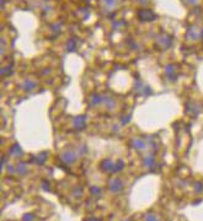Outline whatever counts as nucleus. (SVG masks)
Listing matches in <instances>:
<instances>
[{
  "label": "nucleus",
  "mask_w": 203,
  "mask_h": 221,
  "mask_svg": "<svg viewBox=\"0 0 203 221\" xmlns=\"http://www.w3.org/2000/svg\"><path fill=\"white\" fill-rule=\"evenodd\" d=\"M100 167L102 168L105 172H111V173H116L124 167V162L122 160H118L117 162H112L111 160H104L100 164Z\"/></svg>",
  "instance_id": "1"
},
{
  "label": "nucleus",
  "mask_w": 203,
  "mask_h": 221,
  "mask_svg": "<svg viewBox=\"0 0 203 221\" xmlns=\"http://www.w3.org/2000/svg\"><path fill=\"white\" fill-rule=\"evenodd\" d=\"M108 188H110L111 192L117 193V192H121V190L123 189V183L121 182V179H118V178H113V179H111V180H110Z\"/></svg>",
  "instance_id": "2"
},
{
  "label": "nucleus",
  "mask_w": 203,
  "mask_h": 221,
  "mask_svg": "<svg viewBox=\"0 0 203 221\" xmlns=\"http://www.w3.org/2000/svg\"><path fill=\"white\" fill-rule=\"evenodd\" d=\"M60 158H62V162L69 165V164H73L75 160H76V155L73 151H64L62 155H60Z\"/></svg>",
  "instance_id": "3"
},
{
  "label": "nucleus",
  "mask_w": 203,
  "mask_h": 221,
  "mask_svg": "<svg viewBox=\"0 0 203 221\" xmlns=\"http://www.w3.org/2000/svg\"><path fill=\"white\" fill-rule=\"evenodd\" d=\"M74 127L78 129V130H81V129H84L85 125H86V118L84 116H79L76 118H74V122H73Z\"/></svg>",
  "instance_id": "4"
},
{
  "label": "nucleus",
  "mask_w": 203,
  "mask_h": 221,
  "mask_svg": "<svg viewBox=\"0 0 203 221\" xmlns=\"http://www.w3.org/2000/svg\"><path fill=\"white\" fill-rule=\"evenodd\" d=\"M139 18L143 21H149V20H154L155 15L149 10H142V11H139Z\"/></svg>",
  "instance_id": "5"
},
{
  "label": "nucleus",
  "mask_w": 203,
  "mask_h": 221,
  "mask_svg": "<svg viewBox=\"0 0 203 221\" xmlns=\"http://www.w3.org/2000/svg\"><path fill=\"white\" fill-rule=\"evenodd\" d=\"M166 75H167V77L171 80V81H175V80L177 79V74L175 73L174 65H167L166 66Z\"/></svg>",
  "instance_id": "6"
},
{
  "label": "nucleus",
  "mask_w": 203,
  "mask_h": 221,
  "mask_svg": "<svg viewBox=\"0 0 203 221\" xmlns=\"http://www.w3.org/2000/svg\"><path fill=\"white\" fill-rule=\"evenodd\" d=\"M130 145L133 146L134 149H137V150H144V149H145V143L143 141V140H140V139H134V140H132Z\"/></svg>",
  "instance_id": "7"
},
{
  "label": "nucleus",
  "mask_w": 203,
  "mask_h": 221,
  "mask_svg": "<svg viewBox=\"0 0 203 221\" xmlns=\"http://www.w3.org/2000/svg\"><path fill=\"white\" fill-rule=\"evenodd\" d=\"M188 37L191 39H196L197 37H199V32H197V29L195 26H192L190 29H188Z\"/></svg>",
  "instance_id": "8"
},
{
  "label": "nucleus",
  "mask_w": 203,
  "mask_h": 221,
  "mask_svg": "<svg viewBox=\"0 0 203 221\" xmlns=\"http://www.w3.org/2000/svg\"><path fill=\"white\" fill-rule=\"evenodd\" d=\"M22 87L26 90V91H32V90L36 87V84L30 81V80H26V81L24 83V85H22Z\"/></svg>",
  "instance_id": "9"
},
{
  "label": "nucleus",
  "mask_w": 203,
  "mask_h": 221,
  "mask_svg": "<svg viewBox=\"0 0 203 221\" xmlns=\"http://www.w3.org/2000/svg\"><path fill=\"white\" fill-rule=\"evenodd\" d=\"M46 157H47V154L46 152H43V155L41 154L37 158L36 157H33V162H36V164H38V165H41V164H43L44 161H46Z\"/></svg>",
  "instance_id": "10"
},
{
  "label": "nucleus",
  "mask_w": 203,
  "mask_h": 221,
  "mask_svg": "<svg viewBox=\"0 0 203 221\" xmlns=\"http://www.w3.org/2000/svg\"><path fill=\"white\" fill-rule=\"evenodd\" d=\"M154 164H155V161H154V158L151 157V156H148V157H145L144 158V165L147 166V167H153L154 166Z\"/></svg>",
  "instance_id": "11"
},
{
  "label": "nucleus",
  "mask_w": 203,
  "mask_h": 221,
  "mask_svg": "<svg viewBox=\"0 0 203 221\" xmlns=\"http://www.w3.org/2000/svg\"><path fill=\"white\" fill-rule=\"evenodd\" d=\"M17 172L20 175H26L27 173V168H26V165L22 164V162H20L19 166H17Z\"/></svg>",
  "instance_id": "12"
},
{
  "label": "nucleus",
  "mask_w": 203,
  "mask_h": 221,
  "mask_svg": "<svg viewBox=\"0 0 203 221\" xmlns=\"http://www.w3.org/2000/svg\"><path fill=\"white\" fill-rule=\"evenodd\" d=\"M11 154L19 156V155H21V154H22V150H21V147H20V146L16 144V145H14V146L11 147Z\"/></svg>",
  "instance_id": "13"
},
{
  "label": "nucleus",
  "mask_w": 203,
  "mask_h": 221,
  "mask_svg": "<svg viewBox=\"0 0 203 221\" xmlns=\"http://www.w3.org/2000/svg\"><path fill=\"white\" fill-rule=\"evenodd\" d=\"M145 221H159V220L154 214H147L145 215Z\"/></svg>",
  "instance_id": "14"
},
{
  "label": "nucleus",
  "mask_w": 203,
  "mask_h": 221,
  "mask_svg": "<svg viewBox=\"0 0 203 221\" xmlns=\"http://www.w3.org/2000/svg\"><path fill=\"white\" fill-rule=\"evenodd\" d=\"M160 41H161V42H160L161 44H165L166 47H169V46L171 44V39H170L169 37H164V38H161Z\"/></svg>",
  "instance_id": "15"
},
{
  "label": "nucleus",
  "mask_w": 203,
  "mask_h": 221,
  "mask_svg": "<svg viewBox=\"0 0 203 221\" xmlns=\"http://www.w3.org/2000/svg\"><path fill=\"white\" fill-rule=\"evenodd\" d=\"M90 192L93 193L94 195H99V194H101V189L99 187H91L90 188Z\"/></svg>",
  "instance_id": "16"
},
{
  "label": "nucleus",
  "mask_w": 203,
  "mask_h": 221,
  "mask_svg": "<svg viewBox=\"0 0 203 221\" xmlns=\"http://www.w3.org/2000/svg\"><path fill=\"white\" fill-rule=\"evenodd\" d=\"M10 74H11V66H7V68H5V69L1 70V75L3 76H7Z\"/></svg>",
  "instance_id": "17"
},
{
  "label": "nucleus",
  "mask_w": 203,
  "mask_h": 221,
  "mask_svg": "<svg viewBox=\"0 0 203 221\" xmlns=\"http://www.w3.org/2000/svg\"><path fill=\"white\" fill-rule=\"evenodd\" d=\"M33 219H35V216L32 214H25L22 216V221H33Z\"/></svg>",
  "instance_id": "18"
},
{
  "label": "nucleus",
  "mask_w": 203,
  "mask_h": 221,
  "mask_svg": "<svg viewBox=\"0 0 203 221\" xmlns=\"http://www.w3.org/2000/svg\"><path fill=\"white\" fill-rule=\"evenodd\" d=\"M195 189H196V192H197V193H201L202 190H203V184L197 182V183L195 184Z\"/></svg>",
  "instance_id": "19"
},
{
  "label": "nucleus",
  "mask_w": 203,
  "mask_h": 221,
  "mask_svg": "<svg viewBox=\"0 0 203 221\" xmlns=\"http://www.w3.org/2000/svg\"><path fill=\"white\" fill-rule=\"evenodd\" d=\"M74 48H75V42L74 41H69V43H68V51L72 52V51H74Z\"/></svg>",
  "instance_id": "20"
},
{
  "label": "nucleus",
  "mask_w": 203,
  "mask_h": 221,
  "mask_svg": "<svg viewBox=\"0 0 203 221\" xmlns=\"http://www.w3.org/2000/svg\"><path fill=\"white\" fill-rule=\"evenodd\" d=\"M7 172L9 173H15L16 172V168L14 166H7Z\"/></svg>",
  "instance_id": "21"
},
{
  "label": "nucleus",
  "mask_w": 203,
  "mask_h": 221,
  "mask_svg": "<svg viewBox=\"0 0 203 221\" xmlns=\"http://www.w3.org/2000/svg\"><path fill=\"white\" fill-rule=\"evenodd\" d=\"M81 192H83V190H81L80 188H76V189L74 190V192H73V194H74L75 197H79V194H81Z\"/></svg>",
  "instance_id": "22"
},
{
  "label": "nucleus",
  "mask_w": 203,
  "mask_h": 221,
  "mask_svg": "<svg viewBox=\"0 0 203 221\" xmlns=\"http://www.w3.org/2000/svg\"><path fill=\"white\" fill-rule=\"evenodd\" d=\"M42 187H43L46 190H49V183L47 182V180H44V182H42Z\"/></svg>",
  "instance_id": "23"
},
{
  "label": "nucleus",
  "mask_w": 203,
  "mask_h": 221,
  "mask_svg": "<svg viewBox=\"0 0 203 221\" xmlns=\"http://www.w3.org/2000/svg\"><path fill=\"white\" fill-rule=\"evenodd\" d=\"M188 3L192 4V5H196V4L198 3V0H188Z\"/></svg>",
  "instance_id": "24"
},
{
  "label": "nucleus",
  "mask_w": 203,
  "mask_h": 221,
  "mask_svg": "<svg viewBox=\"0 0 203 221\" xmlns=\"http://www.w3.org/2000/svg\"><path fill=\"white\" fill-rule=\"evenodd\" d=\"M85 221H101V220H99V219H94V217H93V219H86Z\"/></svg>",
  "instance_id": "25"
},
{
  "label": "nucleus",
  "mask_w": 203,
  "mask_h": 221,
  "mask_svg": "<svg viewBox=\"0 0 203 221\" xmlns=\"http://www.w3.org/2000/svg\"><path fill=\"white\" fill-rule=\"evenodd\" d=\"M106 3H107L108 5H112V4H113V0H106Z\"/></svg>",
  "instance_id": "26"
},
{
  "label": "nucleus",
  "mask_w": 203,
  "mask_h": 221,
  "mask_svg": "<svg viewBox=\"0 0 203 221\" xmlns=\"http://www.w3.org/2000/svg\"><path fill=\"white\" fill-rule=\"evenodd\" d=\"M199 37L203 39V31H202V32H199Z\"/></svg>",
  "instance_id": "27"
},
{
  "label": "nucleus",
  "mask_w": 203,
  "mask_h": 221,
  "mask_svg": "<svg viewBox=\"0 0 203 221\" xmlns=\"http://www.w3.org/2000/svg\"><path fill=\"white\" fill-rule=\"evenodd\" d=\"M123 221H130V220H123Z\"/></svg>",
  "instance_id": "28"
}]
</instances>
